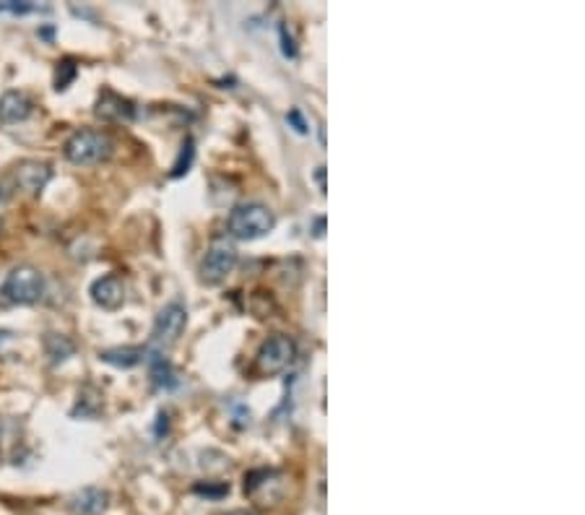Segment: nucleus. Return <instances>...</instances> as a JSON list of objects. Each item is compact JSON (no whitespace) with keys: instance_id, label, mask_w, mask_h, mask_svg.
<instances>
[{"instance_id":"f257e3e1","label":"nucleus","mask_w":585,"mask_h":515,"mask_svg":"<svg viewBox=\"0 0 585 515\" xmlns=\"http://www.w3.org/2000/svg\"><path fill=\"white\" fill-rule=\"evenodd\" d=\"M276 226V216L263 203H240L229 211L226 232L237 240H261Z\"/></svg>"},{"instance_id":"f03ea898","label":"nucleus","mask_w":585,"mask_h":515,"mask_svg":"<svg viewBox=\"0 0 585 515\" xmlns=\"http://www.w3.org/2000/svg\"><path fill=\"white\" fill-rule=\"evenodd\" d=\"M47 284L42 271L34 266H14L8 271L3 287H0V299L5 305H37L45 297Z\"/></svg>"},{"instance_id":"7ed1b4c3","label":"nucleus","mask_w":585,"mask_h":515,"mask_svg":"<svg viewBox=\"0 0 585 515\" xmlns=\"http://www.w3.org/2000/svg\"><path fill=\"white\" fill-rule=\"evenodd\" d=\"M113 138L102 131H91V128H84V131H76L66 141V159L70 164H78V167H91V164H102L107 159L113 157Z\"/></svg>"},{"instance_id":"20e7f679","label":"nucleus","mask_w":585,"mask_h":515,"mask_svg":"<svg viewBox=\"0 0 585 515\" xmlns=\"http://www.w3.org/2000/svg\"><path fill=\"white\" fill-rule=\"evenodd\" d=\"M234 266H237V247L232 245L229 240H224V237L214 240L201 263L203 284H208V287L222 284L226 276L234 271Z\"/></svg>"},{"instance_id":"39448f33","label":"nucleus","mask_w":585,"mask_h":515,"mask_svg":"<svg viewBox=\"0 0 585 515\" xmlns=\"http://www.w3.org/2000/svg\"><path fill=\"white\" fill-rule=\"evenodd\" d=\"M294 357H297V346H294L292 338L284 336V334H273L261 344L255 362H258V370L263 375H279L292 364Z\"/></svg>"},{"instance_id":"423d86ee","label":"nucleus","mask_w":585,"mask_h":515,"mask_svg":"<svg viewBox=\"0 0 585 515\" xmlns=\"http://www.w3.org/2000/svg\"><path fill=\"white\" fill-rule=\"evenodd\" d=\"M187 323V310L180 302H169L159 310L157 320H154V341L159 346H172L185 331Z\"/></svg>"},{"instance_id":"0eeeda50","label":"nucleus","mask_w":585,"mask_h":515,"mask_svg":"<svg viewBox=\"0 0 585 515\" xmlns=\"http://www.w3.org/2000/svg\"><path fill=\"white\" fill-rule=\"evenodd\" d=\"M34 113V102L23 91H5L0 97V128L19 125L29 115Z\"/></svg>"},{"instance_id":"6e6552de","label":"nucleus","mask_w":585,"mask_h":515,"mask_svg":"<svg viewBox=\"0 0 585 515\" xmlns=\"http://www.w3.org/2000/svg\"><path fill=\"white\" fill-rule=\"evenodd\" d=\"M91 299H94V305H99V308H105V310H117L123 302H125V284H123V279L120 276H102V279H96L94 284H91Z\"/></svg>"},{"instance_id":"1a4fd4ad","label":"nucleus","mask_w":585,"mask_h":515,"mask_svg":"<svg viewBox=\"0 0 585 515\" xmlns=\"http://www.w3.org/2000/svg\"><path fill=\"white\" fill-rule=\"evenodd\" d=\"M50 178H52V167H50L47 161L29 159V161H22V164L16 167V182H19V188L26 190V193H32V196L42 193L45 185L50 182Z\"/></svg>"},{"instance_id":"9d476101","label":"nucleus","mask_w":585,"mask_h":515,"mask_svg":"<svg viewBox=\"0 0 585 515\" xmlns=\"http://www.w3.org/2000/svg\"><path fill=\"white\" fill-rule=\"evenodd\" d=\"M107 505H110V494L96 487H87L76 492L68 502V508L76 515H102L107 510Z\"/></svg>"},{"instance_id":"9b49d317","label":"nucleus","mask_w":585,"mask_h":515,"mask_svg":"<svg viewBox=\"0 0 585 515\" xmlns=\"http://www.w3.org/2000/svg\"><path fill=\"white\" fill-rule=\"evenodd\" d=\"M94 113H96V117H102V120H131L133 117V107H131L128 99L117 97L113 91H105L99 97Z\"/></svg>"},{"instance_id":"f8f14e48","label":"nucleus","mask_w":585,"mask_h":515,"mask_svg":"<svg viewBox=\"0 0 585 515\" xmlns=\"http://www.w3.org/2000/svg\"><path fill=\"white\" fill-rule=\"evenodd\" d=\"M146 357V349L143 346H117V349H107V352H102L99 359L102 362H107V364H113V367H135L138 362H143Z\"/></svg>"},{"instance_id":"ddd939ff","label":"nucleus","mask_w":585,"mask_h":515,"mask_svg":"<svg viewBox=\"0 0 585 515\" xmlns=\"http://www.w3.org/2000/svg\"><path fill=\"white\" fill-rule=\"evenodd\" d=\"M45 352L47 357L58 364V362H66V359L73 354V344H70L66 336H60V334H47Z\"/></svg>"},{"instance_id":"4468645a","label":"nucleus","mask_w":585,"mask_h":515,"mask_svg":"<svg viewBox=\"0 0 585 515\" xmlns=\"http://www.w3.org/2000/svg\"><path fill=\"white\" fill-rule=\"evenodd\" d=\"M151 378H154L159 388H175L178 385V378H175L169 362L161 359L159 354H154V359H151Z\"/></svg>"},{"instance_id":"2eb2a0df","label":"nucleus","mask_w":585,"mask_h":515,"mask_svg":"<svg viewBox=\"0 0 585 515\" xmlns=\"http://www.w3.org/2000/svg\"><path fill=\"white\" fill-rule=\"evenodd\" d=\"M193 157H196V149H193V141L187 138V141L182 143L180 157H178V161H175L172 178H180V175H185V172L190 170V164H193Z\"/></svg>"},{"instance_id":"dca6fc26","label":"nucleus","mask_w":585,"mask_h":515,"mask_svg":"<svg viewBox=\"0 0 585 515\" xmlns=\"http://www.w3.org/2000/svg\"><path fill=\"white\" fill-rule=\"evenodd\" d=\"M73 76H76V66H73L70 60L60 63V68H58V81H55V89L58 91L68 89V84L73 81Z\"/></svg>"},{"instance_id":"f3484780","label":"nucleus","mask_w":585,"mask_h":515,"mask_svg":"<svg viewBox=\"0 0 585 515\" xmlns=\"http://www.w3.org/2000/svg\"><path fill=\"white\" fill-rule=\"evenodd\" d=\"M279 37H281V52L287 55V58H297V45H294L292 34H289V29H287V23H281L279 26Z\"/></svg>"},{"instance_id":"a211bd4d","label":"nucleus","mask_w":585,"mask_h":515,"mask_svg":"<svg viewBox=\"0 0 585 515\" xmlns=\"http://www.w3.org/2000/svg\"><path fill=\"white\" fill-rule=\"evenodd\" d=\"M32 11H40V5H34V3H16V0L0 5V14H32Z\"/></svg>"},{"instance_id":"6ab92c4d","label":"nucleus","mask_w":585,"mask_h":515,"mask_svg":"<svg viewBox=\"0 0 585 515\" xmlns=\"http://www.w3.org/2000/svg\"><path fill=\"white\" fill-rule=\"evenodd\" d=\"M287 120H292V125H294V131H297V133H307V123L302 120L299 110H292V113L287 115Z\"/></svg>"},{"instance_id":"aec40b11","label":"nucleus","mask_w":585,"mask_h":515,"mask_svg":"<svg viewBox=\"0 0 585 515\" xmlns=\"http://www.w3.org/2000/svg\"><path fill=\"white\" fill-rule=\"evenodd\" d=\"M317 182H320V190L325 193V167H317Z\"/></svg>"},{"instance_id":"412c9836","label":"nucleus","mask_w":585,"mask_h":515,"mask_svg":"<svg viewBox=\"0 0 585 515\" xmlns=\"http://www.w3.org/2000/svg\"><path fill=\"white\" fill-rule=\"evenodd\" d=\"M229 515H252V513H248V510H234V513H229Z\"/></svg>"},{"instance_id":"4be33fe9","label":"nucleus","mask_w":585,"mask_h":515,"mask_svg":"<svg viewBox=\"0 0 585 515\" xmlns=\"http://www.w3.org/2000/svg\"><path fill=\"white\" fill-rule=\"evenodd\" d=\"M0 225H3V214H0Z\"/></svg>"}]
</instances>
